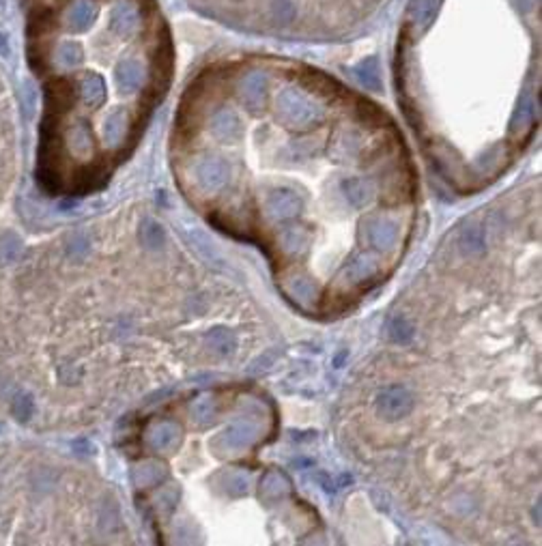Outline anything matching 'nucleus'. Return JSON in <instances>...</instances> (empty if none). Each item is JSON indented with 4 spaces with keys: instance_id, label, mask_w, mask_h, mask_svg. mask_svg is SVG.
<instances>
[{
    "instance_id": "nucleus-3",
    "label": "nucleus",
    "mask_w": 542,
    "mask_h": 546,
    "mask_svg": "<svg viewBox=\"0 0 542 546\" xmlns=\"http://www.w3.org/2000/svg\"><path fill=\"white\" fill-rule=\"evenodd\" d=\"M205 18L252 35L338 41L364 28L390 0H188Z\"/></svg>"
},
{
    "instance_id": "nucleus-1",
    "label": "nucleus",
    "mask_w": 542,
    "mask_h": 546,
    "mask_svg": "<svg viewBox=\"0 0 542 546\" xmlns=\"http://www.w3.org/2000/svg\"><path fill=\"white\" fill-rule=\"evenodd\" d=\"M175 151L211 215L265 247L301 301L368 290L402 243L411 168L394 123L304 62L207 65L183 95Z\"/></svg>"
},
{
    "instance_id": "nucleus-5",
    "label": "nucleus",
    "mask_w": 542,
    "mask_h": 546,
    "mask_svg": "<svg viewBox=\"0 0 542 546\" xmlns=\"http://www.w3.org/2000/svg\"><path fill=\"white\" fill-rule=\"evenodd\" d=\"M0 7H3V0H0Z\"/></svg>"
},
{
    "instance_id": "nucleus-4",
    "label": "nucleus",
    "mask_w": 542,
    "mask_h": 546,
    "mask_svg": "<svg viewBox=\"0 0 542 546\" xmlns=\"http://www.w3.org/2000/svg\"><path fill=\"white\" fill-rule=\"evenodd\" d=\"M11 54V45H9V39L5 33H0V56L7 58Z\"/></svg>"
},
{
    "instance_id": "nucleus-2",
    "label": "nucleus",
    "mask_w": 542,
    "mask_h": 546,
    "mask_svg": "<svg viewBox=\"0 0 542 546\" xmlns=\"http://www.w3.org/2000/svg\"><path fill=\"white\" fill-rule=\"evenodd\" d=\"M396 75L432 160L467 179L513 162L538 123L540 0H409Z\"/></svg>"
}]
</instances>
